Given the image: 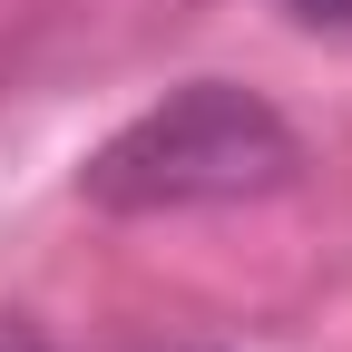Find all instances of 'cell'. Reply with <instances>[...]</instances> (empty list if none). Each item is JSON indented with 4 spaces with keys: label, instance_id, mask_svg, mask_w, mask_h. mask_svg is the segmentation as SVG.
<instances>
[{
    "label": "cell",
    "instance_id": "obj_1",
    "mask_svg": "<svg viewBox=\"0 0 352 352\" xmlns=\"http://www.w3.org/2000/svg\"><path fill=\"white\" fill-rule=\"evenodd\" d=\"M294 166H303V138L274 98H254L235 78H186L78 166V196L108 215H186V206L274 196L294 186Z\"/></svg>",
    "mask_w": 352,
    "mask_h": 352
},
{
    "label": "cell",
    "instance_id": "obj_2",
    "mask_svg": "<svg viewBox=\"0 0 352 352\" xmlns=\"http://www.w3.org/2000/svg\"><path fill=\"white\" fill-rule=\"evenodd\" d=\"M294 20H314V30H352V0H284Z\"/></svg>",
    "mask_w": 352,
    "mask_h": 352
},
{
    "label": "cell",
    "instance_id": "obj_3",
    "mask_svg": "<svg viewBox=\"0 0 352 352\" xmlns=\"http://www.w3.org/2000/svg\"><path fill=\"white\" fill-rule=\"evenodd\" d=\"M0 352H50V342H39L30 323H10V314H0Z\"/></svg>",
    "mask_w": 352,
    "mask_h": 352
}]
</instances>
